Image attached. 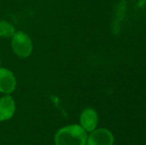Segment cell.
Listing matches in <instances>:
<instances>
[{"label": "cell", "mask_w": 146, "mask_h": 145, "mask_svg": "<svg viewBox=\"0 0 146 145\" xmlns=\"http://www.w3.org/2000/svg\"><path fill=\"white\" fill-rule=\"evenodd\" d=\"M87 131L78 124L65 126L55 135L56 145H87Z\"/></svg>", "instance_id": "1"}, {"label": "cell", "mask_w": 146, "mask_h": 145, "mask_svg": "<svg viewBox=\"0 0 146 145\" xmlns=\"http://www.w3.org/2000/svg\"><path fill=\"white\" fill-rule=\"evenodd\" d=\"M13 52L20 58H27L33 51V44L30 37L22 31L15 32L12 37Z\"/></svg>", "instance_id": "2"}, {"label": "cell", "mask_w": 146, "mask_h": 145, "mask_svg": "<svg viewBox=\"0 0 146 145\" xmlns=\"http://www.w3.org/2000/svg\"><path fill=\"white\" fill-rule=\"evenodd\" d=\"M112 133L106 128H98L92 131L87 139V145H113Z\"/></svg>", "instance_id": "3"}, {"label": "cell", "mask_w": 146, "mask_h": 145, "mask_svg": "<svg viewBox=\"0 0 146 145\" xmlns=\"http://www.w3.org/2000/svg\"><path fill=\"white\" fill-rule=\"evenodd\" d=\"M16 79L13 73L7 69L0 68V93H11L15 91Z\"/></svg>", "instance_id": "4"}, {"label": "cell", "mask_w": 146, "mask_h": 145, "mask_svg": "<svg viewBox=\"0 0 146 145\" xmlns=\"http://www.w3.org/2000/svg\"><path fill=\"white\" fill-rule=\"evenodd\" d=\"M98 113L94 109H90V107L84 109L80 117L81 126L87 132H92V130L96 129L98 125Z\"/></svg>", "instance_id": "5"}, {"label": "cell", "mask_w": 146, "mask_h": 145, "mask_svg": "<svg viewBox=\"0 0 146 145\" xmlns=\"http://www.w3.org/2000/svg\"><path fill=\"white\" fill-rule=\"evenodd\" d=\"M15 112V103L9 95L0 99V121H4L13 116Z\"/></svg>", "instance_id": "6"}, {"label": "cell", "mask_w": 146, "mask_h": 145, "mask_svg": "<svg viewBox=\"0 0 146 145\" xmlns=\"http://www.w3.org/2000/svg\"><path fill=\"white\" fill-rule=\"evenodd\" d=\"M15 34V29L13 25L9 22L1 20L0 21V37L2 38H12Z\"/></svg>", "instance_id": "7"}, {"label": "cell", "mask_w": 146, "mask_h": 145, "mask_svg": "<svg viewBox=\"0 0 146 145\" xmlns=\"http://www.w3.org/2000/svg\"><path fill=\"white\" fill-rule=\"evenodd\" d=\"M146 4V0H138V5L139 6H143Z\"/></svg>", "instance_id": "8"}, {"label": "cell", "mask_w": 146, "mask_h": 145, "mask_svg": "<svg viewBox=\"0 0 146 145\" xmlns=\"http://www.w3.org/2000/svg\"><path fill=\"white\" fill-rule=\"evenodd\" d=\"M0 68H1V62H0Z\"/></svg>", "instance_id": "9"}]
</instances>
